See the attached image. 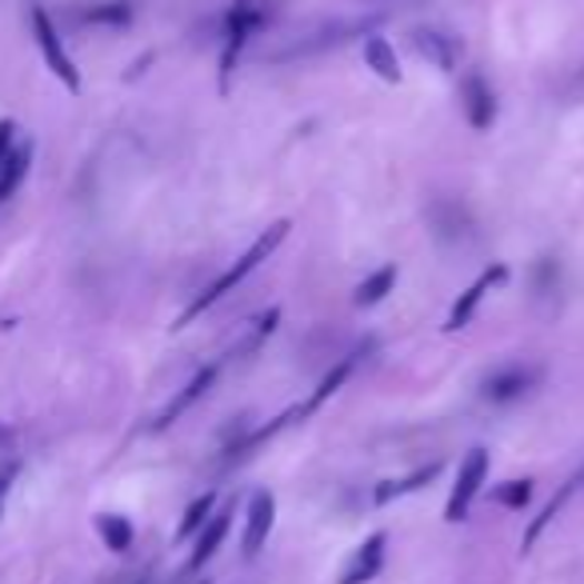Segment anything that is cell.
I'll list each match as a JSON object with an SVG mask.
<instances>
[{
	"instance_id": "cell-6",
	"label": "cell",
	"mask_w": 584,
	"mask_h": 584,
	"mask_svg": "<svg viewBox=\"0 0 584 584\" xmlns=\"http://www.w3.org/2000/svg\"><path fill=\"white\" fill-rule=\"evenodd\" d=\"M461 112H465L473 132H488L496 125V92L476 69H468L461 77Z\"/></svg>"
},
{
	"instance_id": "cell-14",
	"label": "cell",
	"mask_w": 584,
	"mask_h": 584,
	"mask_svg": "<svg viewBox=\"0 0 584 584\" xmlns=\"http://www.w3.org/2000/svg\"><path fill=\"white\" fill-rule=\"evenodd\" d=\"M581 481H584V468L576 476H568L565 485H561V493L553 496V501H548L545 508H541V516H533V525L525 528V536H521V553H533L536 548V541H541V536H545V528L553 525L556 516H561V508L568 505V501H573V493L576 488H581Z\"/></svg>"
},
{
	"instance_id": "cell-15",
	"label": "cell",
	"mask_w": 584,
	"mask_h": 584,
	"mask_svg": "<svg viewBox=\"0 0 584 584\" xmlns=\"http://www.w3.org/2000/svg\"><path fill=\"white\" fill-rule=\"evenodd\" d=\"M441 476V461H433V465H420L413 468L408 476H400V481H380L377 488H373V505H393V501H400V496L416 493V488H425L428 481H436Z\"/></svg>"
},
{
	"instance_id": "cell-22",
	"label": "cell",
	"mask_w": 584,
	"mask_h": 584,
	"mask_svg": "<svg viewBox=\"0 0 584 584\" xmlns=\"http://www.w3.org/2000/svg\"><path fill=\"white\" fill-rule=\"evenodd\" d=\"M212 508H217V493H205L197 496L189 508H185V521H180L177 528V541H192V536L200 533V528L208 525V516H212Z\"/></svg>"
},
{
	"instance_id": "cell-5",
	"label": "cell",
	"mask_w": 584,
	"mask_h": 584,
	"mask_svg": "<svg viewBox=\"0 0 584 584\" xmlns=\"http://www.w3.org/2000/svg\"><path fill=\"white\" fill-rule=\"evenodd\" d=\"M545 380V365H525V360H513V365L493 368L485 380H481V396L493 400V405H513L521 396H528L536 385Z\"/></svg>"
},
{
	"instance_id": "cell-24",
	"label": "cell",
	"mask_w": 584,
	"mask_h": 584,
	"mask_svg": "<svg viewBox=\"0 0 584 584\" xmlns=\"http://www.w3.org/2000/svg\"><path fill=\"white\" fill-rule=\"evenodd\" d=\"M17 149V120H0V165Z\"/></svg>"
},
{
	"instance_id": "cell-4",
	"label": "cell",
	"mask_w": 584,
	"mask_h": 584,
	"mask_svg": "<svg viewBox=\"0 0 584 584\" xmlns=\"http://www.w3.org/2000/svg\"><path fill=\"white\" fill-rule=\"evenodd\" d=\"M488 481V448H468L465 461H461V468H456V485L453 493H448L445 501V521L448 525H461L468 516V508H473V501L481 496V488H485Z\"/></svg>"
},
{
	"instance_id": "cell-9",
	"label": "cell",
	"mask_w": 584,
	"mask_h": 584,
	"mask_svg": "<svg viewBox=\"0 0 584 584\" xmlns=\"http://www.w3.org/2000/svg\"><path fill=\"white\" fill-rule=\"evenodd\" d=\"M273 525H277V496L268 493V488H257V493L248 496V508H245V536H240L245 556H257L260 548H265Z\"/></svg>"
},
{
	"instance_id": "cell-16",
	"label": "cell",
	"mask_w": 584,
	"mask_h": 584,
	"mask_svg": "<svg viewBox=\"0 0 584 584\" xmlns=\"http://www.w3.org/2000/svg\"><path fill=\"white\" fill-rule=\"evenodd\" d=\"M365 65L377 72L380 80H388V85H400V77H405V72H400V60H396V49L380 32H368L365 37Z\"/></svg>"
},
{
	"instance_id": "cell-21",
	"label": "cell",
	"mask_w": 584,
	"mask_h": 584,
	"mask_svg": "<svg viewBox=\"0 0 584 584\" xmlns=\"http://www.w3.org/2000/svg\"><path fill=\"white\" fill-rule=\"evenodd\" d=\"M80 24H100V29H125L132 20L129 0H105V4H89V9L77 12Z\"/></svg>"
},
{
	"instance_id": "cell-10",
	"label": "cell",
	"mask_w": 584,
	"mask_h": 584,
	"mask_svg": "<svg viewBox=\"0 0 584 584\" xmlns=\"http://www.w3.org/2000/svg\"><path fill=\"white\" fill-rule=\"evenodd\" d=\"M428 220H433V232L441 240H448V245H461L465 237H476L473 232V217H468V208L461 205V200L453 197H441L433 200V208H428Z\"/></svg>"
},
{
	"instance_id": "cell-11",
	"label": "cell",
	"mask_w": 584,
	"mask_h": 584,
	"mask_svg": "<svg viewBox=\"0 0 584 584\" xmlns=\"http://www.w3.org/2000/svg\"><path fill=\"white\" fill-rule=\"evenodd\" d=\"M385 545H388V533H373L365 545L353 553V561L345 565L340 573V584H368L377 581L380 568H385Z\"/></svg>"
},
{
	"instance_id": "cell-17",
	"label": "cell",
	"mask_w": 584,
	"mask_h": 584,
	"mask_svg": "<svg viewBox=\"0 0 584 584\" xmlns=\"http://www.w3.org/2000/svg\"><path fill=\"white\" fill-rule=\"evenodd\" d=\"M29 169H32V140L29 145H17L12 157L0 165V205H9V200L17 197L24 177H29Z\"/></svg>"
},
{
	"instance_id": "cell-13",
	"label": "cell",
	"mask_w": 584,
	"mask_h": 584,
	"mask_svg": "<svg viewBox=\"0 0 584 584\" xmlns=\"http://www.w3.org/2000/svg\"><path fill=\"white\" fill-rule=\"evenodd\" d=\"M228 525H232V513H212L208 516V525L200 528L197 536H192V556H189V573H200V568L212 561V556L220 553V545H225L228 536Z\"/></svg>"
},
{
	"instance_id": "cell-19",
	"label": "cell",
	"mask_w": 584,
	"mask_h": 584,
	"mask_svg": "<svg viewBox=\"0 0 584 584\" xmlns=\"http://www.w3.org/2000/svg\"><path fill=\"white\" fill-rule=\"evenodd\" d=\"M396 277H400V273H396V265H380L377 273H368V277L357 285V293H353V305H357V308L380 305V300H385L388 293L396 288Z\"/></svg>"
},
{
	"instance_id": "cell-1",
	"label": "cell",
	"mask_w": 584,
	"mask_h": 584,
	"mask_svg": "<svg viewBox=\"0 0 584 584\" xmlns=\"http://www.w3.org/2000/svg\"><path fill=\"white\" fill-rule=\"evenodd\" d=\"M288 228H293V220H277V225H273V228H265V232H260V237L253 240V245H248V253L237 260V265H228L225 273H220V277L212 280V285H208L205 293H200V297H192V300H189V308L180 313L177 325H172V328H189L197 317H205L208 308L220 305V300H225L228 293H232V288L245 285V280L253 277V273H257V268L265 265V260L273 257V253H277L280 245H285Z\"/></svg>"
},
{
	"instance_id": "cell-12",
	"label": "cell",
	"mask_w": 584,
	"mask_h": 584,
	"mask_svg": "<svg viewBox=\"0 0 584 584\" xmlns=\"http://www.w3.org/2000/svg\"><path fill=\"white\" fill-rule=\"evenodd\" d=\"M413 44H416V52H420L428 65H436L441 72H456V65H461V40L448 37V32L416 29L413 32Z\"/></svg>"
},
{
	"instance_id": "cell-8",
	"label": "cell",
	"mask_w": 584,
	"mask_h": 584,
	"mask_svg": "<svg viewBox=\"0 0 584 584\" xmlns=\"http://www.w3.org/2000/svg\"><path fill=\"white\" fill-rule=\"evenodd\" d=\"M505 280H508V265H501V260H496V265H488L485 273H481V277H476L473 285L461 293V300H456L453 313H448V320H445V333H461V328H468V320L476 317L481 300H485L493 288L505 285Z\"/></svg>"
},
{
	"instance_id": "cell-20",
	"label": "cell",
	"mask_w": 584,
	"mask_h": 584,
	"mask_svg": "<svg viewBox=\"0 0 584 584\" xmlns=\"http://www.w3.org/2000/svg\"><path fill=\"white\" fill-rule=\"evenodd\" d=\"M97 533L105 541L109 553H129L132 541H137V528H132L129 516H117V513H100L97 516Z\"/></svg>"
},
{
	"instance_id": "cell-18",
	"label": "cell",
	"mask_w": 584,
	"mask_h": 584,
	"mask_svg": "<svg viewBox=\"0 0 584 584\" xmlns=\"http://www.w3.org/2000/svg\"><path fill=\"white\" fill-rule=\"evenodd\" d=\"M353 365H357V357H345L337 368H333V373H325V380H320V385L313 388V396H308L305 405H297V408H293V413H297V420H305V416H313V413H317V408L325 405L328 396L337 393V388L345 385L348 377H353Z\"/></svg>"
},
{
	"instance_id": "cell-7",
	"label": "cell",
	"mask_w": 584,
	"mask_h": 584,
	"mask_svg": "<svg viewBox=\"0 0 584 584\" xmlns=\"http://www.w3.org/2000/svg\"><path fill=\"white\" fill-rule=\"evenodd\" d=\"M220 368H225V360H212V365L197 368V373H192V377H189V385L180 388V393L172 396L169 405H165V408H160V413H157V420H152V433H165V428H169V425H177L180 416L189 413V408L197 405L200 396H208V388L217 385Z\"/></svg>"
},
{
	"instance_id": "cell-23",
	"label": "cell",
	"mask_w": 584,
	"mask_h": 584,
	"mask_svg": "<svg viewBox=\"0 0 584 584\" xmlns=\"http://www.w3.org/2000/svg\"><path fill=\"white\" fill-rule=\"evenodd\" d=\"M493 501L501 508H513V513H525L533 505V481H505V485L493 488Z\"/></svg>"
},
{
	"instance_id": "cell-3",
	"label": "cell",
	"mask_w": 584,
	"mask_h": 584,
	"mask_svg": "<svg viewBox=\"0 0 584 584\" xmlns=\"http://www.w3.org/2000/svg\"><path fill=\"white\" fill-rule=\"evenodd\" d=\"M29 24H32V40H37L44 69H49L52 77H57L69 92H80L77 60L69 57V49H65V40H60V29H57V20L49 17V9H44V4H32V9H29Z\"/></svg>"
},
{
	"instance_id": "cell-2",
	"label": "cell",
	"mask_w": 584,
	"mask_h": 584,
	"mask_svg": "<svg viewBox=\"0 0 584 584\" xmlns=\"http://www.w3.org/2000/svg\"><path fill=\"white\" fill-rule=\"evenodd\" d=\"M273 9L260 4V0H237L232 9L225 12V29H220V92L232 89V72L240 65V52L248 49V40L257 37L260 29L268 24Z\"/></svg>"
}]
</instances>
